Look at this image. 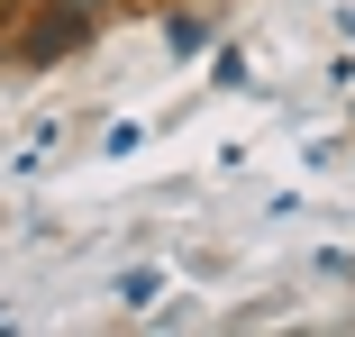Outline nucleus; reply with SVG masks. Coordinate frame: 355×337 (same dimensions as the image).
<instances>
[{"mask_svg":"<svg viewBox=\"0 0 355 337\" xmlns=\"http://www.w3.org/2000/svg\"><path fill=\"white\" fill-rule=\"evenodd\" d=\"M200 37H209V28H200V19H191V10H182V19H173V28H164V46H173V55H200Z\"/></svg>","mask_w":355,"mask_h":337,"instance_id":"obj_1","label":"nucleus"}]
</instances>
